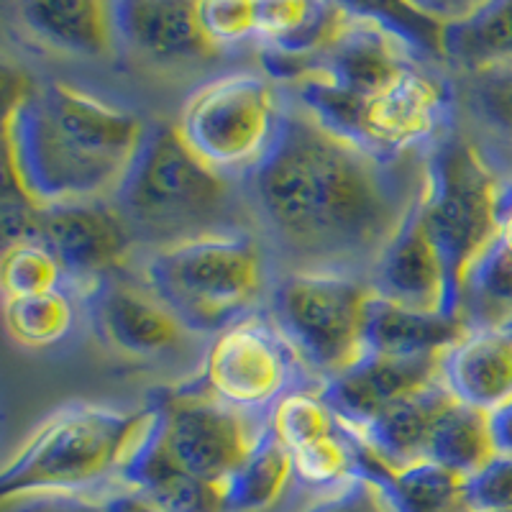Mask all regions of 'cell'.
Instances as JSON below:
<instances>
[{
    "instance_id": "7402d4cb",
    "label": "cell",
    "mask_w": 512,
    "mask_h": 512,
    "mask_svg": "<svg viewBox=\"0 0 512 512\" xmlns=\"http://www.w3.org/2000/svg\"><path fill=\"white\" fill-rule=\"evenodd\" d=\"M497 456L489 413L451 400L433 428L428 461L472 479Z\"/></svg>"
},
{
    "instance_id": "4316f807",
    "label": "cell",
    "mask_w": 512,
    "mask_h": 512,
    "mask_svg": "<svg viewBox=\"0 0 512 512\" xmlns=\"http://www.w3.org/2000/svg\"><path fill=\"white\" fill-rule=\"evenodd\" d=\"M200 26L213 47L221 49L256 39L259 3L251 0H205L200 3Z\"/></svg>"
},
{
    "instance_id": "1f68e13d",
    "label": "cell",
    "mask_w": 512,
    "mask_h": 512,
    "mask_svg": "<svg viewBox=\"0 0 512 512\" xmlns=\"http://www.w3.org/2000/svg\"><path fill=\"white\" fill-rule=\"evenodd\" d=\"M108 505H111V512H159L152 502H146L144 497L136 495V492L126 497H113V500H108Z\"/></svg>"
},
{
    "instance_id": "603a6c76",
    "label": "cell",
    "mask_w": 512,
    "mask_h": 512,
    "mask_svg": "<svg viewBox=\"0 0 512 512\" xmlns=\"http://www.w3.org/2000/svg\"><path fill=\"white\" fill-rule=\"evenodd\" d=\"M459 313L469 331L512 326V251L497 236L466 272Z\"/></svg>"
},
{
    "instance_id": "4fadbf2b",
    "label": "cell",
    "mask_w": 512,
    "mask_h": 512,
    "mask_svg": "<svg viewBox=\"0 0 512 512\" xmlns=\"http://www.w3.org/2000/svg\"><path fill=\"white\" fill-rule=\"evenodd\" d=\"M372 290L390 303L423 313H459V295L415 200L408 221L372 274Z\"/></svg>"
},
{
    "instance_id": "9a60e30c",
    "label": "cell",
    "mask_w": 512,
    "mask_h": 512,
    "mask_svg": "<svg viewBox=\"0 0 512 512\" xmlns=\"http://www.w3.org/2000/svg\"><path fill=\"white\" fill-rule=\"evenodd\" d=\"M113 21L118 47L149 62H203L218 54L200 26V3L123 0L113 3Z\"/></svg>"
},
{
    "instance_id": "44dd1931",
    "label": "cell",
    "mask_w": 512,
    "mask_h": 512,
    "mask_svg": "<svg viewBox=\"0 0 512 512\" xmlns=\"http://www.w3.org/2000/svg\"><path fill=\"white\" fill-rule=\"evenodd\" d=\"M364 477L382 484L397 512H474L466 497V482L436 461H415L395 469H364Z\"/></svg>"
},
{
    "instance_id": "5bb4252c",
    "label": "cell",
    "mask_w": 512,
    "mask_h": 512,
    "mask_svg": "<svg viewBox=\"0 0 512 512\" xmlns=\"http://www.w3.org/2000/svg\"><path fill=\"white\" fill-rule=\"evenodd\" d=\"M85 297L98 336L121 354L159 356L185 341L187 326L152 290L108 277Z\"/></svg>"
},
{
    "instance_id": "52a82bcc",
    "label": "cell",
    "mask_w": 512,
    "mask_h": 512,
    "mask_svg": "<svg viewBox=\"0 0 512 512\" xmlns=\"http://www.w3.org/2000/svg\"><path fill=\"white\" fill-rule=\"evenodd\" d=\"M372 295V285L341 272H292L272 297L277 331L313 372L333 379L367 356Z\"/></svg>"
},
{
    "instance_id": "ba28073f",
    "label": "cell",
    "mask_w": 512,
    "mask_h": 512,
    "mask_svg": "<svg viewBox=\"0 0 512 512\" xmlns=\"http://www.w3.org/2000/svg\"><path fill=\"white\" fill-rule=\"evenodd\" d=\"M282 111L285 105L267 77L233 72L187 98L177 131L210 169L223 177H249L272 149Z\"/></svg>"
},
{
    "instance_id": "30bf717a",
    "label": "cell",
    "mask_w": 512,
    "mask_h": 512,
    "mask_svg": "<svg viewBox=\"0 0 512 512\" xmlns=\"http://www.w3.org/2000/svg\"><path fill=\"white\" fill-rule=\"evenodd\" d=\"M292 359L295 351L280 331L274 333L262 320L241 318L213 338L203 367L205 387L228 408L267 415L290 395Z\"/></svg>"
},
{
    "instance_id": "f1b7e54d",
    "label": "cell",
    "mask_w": 512,
    "mask_h": 512,
    "mask_svg": "<svg viewBox=\"0 0 512 512\" xmlns=\"http://www.w3.org/2000/svg\"><path fill=\"white\" fill-rule=\"evenodd\" d=\"M308 512H397L382 484L356 474L341 487L331 489V495L315 502Z\"/></svg>"
},
{
    "instance_id": "4dcf8cb0",
    "label": "cell",
    "mask_w": 512,
    "mask_h": 512,
    "mask_svg": "<svg viewBox=\"0 0 512 512\" xmlns=\"http://www.w3.org/2000/svg\"><path fill=\"white\" fill-rule=\"evenodd\" d=\"M489 425H492L497 454L512 456V402L502 405L495 413H489Z\"/></svg>"
},
{
    "instance_id": "cb8c5ba5",
    "label": "cell",
    "mask_w": 512,
    "mask_h": 512,
    "mask_svg": "<svg viewBox=\"0 0 512 512\" xmlns=\"http://www.w3.org/2000/svg\"><path fill=\"white\" fill-rule=\"evenodd\" d=\"M8 333L13 341L29 349H47L70 336L75 328V305L67 290L47 295L24 297V300H3Z\"/></svg>"
},
{
    "instance_id": "d4e9b609",
    "label": "cell",
    "mask_w": 512,
    "mask_h": 512,
    "mask_svg": "<svg viewBox=\"0 0 512 512\" xmlns=\"http://www.w3.org/2000/svg\"><path fill=\"white\" fill-rule=\"evenodd\" d=\"M0 285H3V300H24V297L67 290V277L57 256L47 246L39 241H13L3 251Z\"/></svg>"
},
{
    "instance_id": "ac0fdd59",
    "label": "cell",
    "mask_w": 512,
    "mask_h": 512,
    "mask_svg": "<svg viewBox=\"0 0 512 512\" xmlns=\"http://www.w3.org/2000/svg\"><path fill=\"white\" fill-rule=\"evenodd\" d=\"M469 333L461 313H423L390 303L377 292L367 308V354L431 356L443 354Z\"/></svg>"
},
{
    "instance_id": "7c38bea8",
    "label": "cell",
    "mask_w": 512,
    "mask_h": 512,
    "mask_svg": "<svg viewBox=\"0 0 512 512\" xmlns=\"http://www.w3.org/2000/svg\"><path fill=\"white\" fill-rule=\"evenodd\" d=\"M441 356L367 354L344 374L326 379L320 397L344 428H361L397 402L441 382Z\"/></svg>"
},
{
    "instance_id": "d6a6232c",
    "label": "cell",
    "mask_w": 512,
    "mask_h": 512,
    "mask_svg": "<svg viewBox=\"0 0 512 512\" xmlns=\"http://www.w3.org/2000/svg\"><path fill=\"white\" fill-rule=\"evenodd\" d=\"M502 190H505L507 195H512V180H502Z\"/></svg>"
},
{
    "instance_id": "8fae6325",
    "label": "cell",
    "mask_w": 512,
    "mask_h": 512,
    "mask_svg": "<svg viewBox=\"0 0 512 512\" xmlns=\"http://www.w3.org/2000/svg\"><path fill=\"white\" fill-rule=\"evenodd\" d=\"M24 241H39L62 264L67 285L88 292L126 262L134 231L116 205L98 203L39 208Z\"/></svg>"
},
{
    "instance_id": "e0dca14e",
    "label": "cell",
    "mask_w": 512,
    "mask_h": 512,
    "mask_svg": "<svg viewBox=\"0 0 512 512\" xmlns=\"http://www.w3.org/2000/svg\"><path fill=\"white\" fill-rule=\"evenodd\" d=\"M18 21L31 36L80 57H108L116 52L118 36L113 3L100 0H31L16 6Z\"/></svg>"
},
{
    "instance_id": "83f0119b",
    "label": "cell",
    "mask_w": 512,
    "mask_h": 512,
    "mask_svg": "<svg viewBox=\"0 0 512 512\" xmlns=\"http://www.w3.org/2000/svg\"><path fill=\"white\" fill-rule=\"evenodd\" d=\"M466 497L474 512L512 510V456L497 454L466 482Z\"/></svg>"
},
{
    "instance_id": "6da1fadb",
    "label": "cell",
    "mask_w": 512,
    "mask_h": 512,
    "mask_svg": "<svg viewBox=\"0 0 512 512\" xmlns=\"http://www.w3.org/2000/svg\"><path fill=\"white\" fill-rule=\"evenodd\" d=\"M400 159H384L287 105L262 164L249 175L251 198L274 241L315 267H354L382 259L420 190Z\"/></svg>"
},
{
    "instance_id": "2e32d148",
    "label": "cell",
    "mask_w": 512,
    "mask_h": 512,
    "mask_svg": "<svg viewBox=\"0 0 512 512\" xmlns=\"http://www.w3.org/2000/svg\"><path fill=\"white\" fill-rule=\"evenodd\" d=\"M441 382L456 402L482 413L512 402V326L469 331L443 351Z\"/></svg>"
},
{
    "instance_id": "3957f363",
    "label": "cell",
    "mask_w": 512,
    "mask_h": 512,
    "mask_svg": "<svg viewBox=\"0 0 512 512\" xmlns=\"http://www.w3.org/2000/svg\"><path fill=\"white\" fill-rule=\"evenodd\" d=\"M152 418L154 408L70 405L57 410L6 461L0 472V495H82V489L123 472Z\"/></svg>"
},
{
    "instance_id": "7a4b0ae2",
    "label": "cell",
    "mask_w": 512,
    "mask_h": 512,
    "mask_svg": "<svg viewBox=\"0 0 512 512\" xmlns=\"http://www.w3.org/2000/svg\"><path fill=\"white\" fill-rule=\"evenodd\" d=\"M146 126L67 82L29 85L6 105L3 177L36 208L113 198Z\"/></svg>"
},
{
    "instance_id": "ffe728a7",
    "label": "cell",
    "mask_w": 512,
    "mask_h": 512,
    "mask_svg": "<svg viewBox=\"0 0 512 512\" xmlns=\"http://www.w3.org/2000/svg\"><path fill=\"white\" fill-rule=\"evenodd\" d=\"M295 477L292 456L277 433L269 431L259 438L244 464L221 487V512H267L285 497Z\"/></svg>"
},
{
    "instance_id": "277c9868",
    "label": "cell",
    "mask_w": 512,
    "mask_h": 512,
    "mask_svg": "<svg viewBox=\"0 0 512 512\" xmlns=\"http://www.w3.org/2000/svg\"><path fill=\"white\" fill-rule=\"evenodd\" d=\"M113 200L131 231L164 246L231 233L216 228L228 216L231 177L195 157L177 123L146 128L144 144Z\"/></svg>"
},
{
    "instance_id": "484cf974",
    "label": "cell",
    "mask_w": 512,
    "mask_h": 512,
    "mask_svg": "<svg viewBox=\"0 0 512 512\" xmlns=\"http://www.w3.org/2000/svg\"><path fill=\"white\" fill-rule=\"evenodd\" d=\"M469 108L495 134L512 139V62L469 75Z\"/></svg>"
},
{
    "instance_id": "8992f818",
    "label": "cell",
    "mask_w": 512,
    "mask_h": 512,
    "mask_svg": "<svg viewBox=\"0 0 512 512\" xmlns=\"http://www.w3.org/2000/svg\"><path fill=\"white\" fill-rule=\"evenodd\" d=\"M500 195L502 180L469 141H443L423 164L418 210L446 262L459 303L466 272L497 236Z\"/></svg>"
},
{
    "instance_id": "9c48e42d",
    "label": "cell",
    "mask_w": 512,
    "mask_h": 512,
    "mask_svg": "<svg viewBox=\"0 0 512 512\" xmlns=\"http://www.w3.org/2000/svg\"><path fill=\"white\" fill-rule=\"evenodd\" d=\"M272 418L228 408L210 392H177L154 402V433L182 472L221 492L269 431Z\"/></svg>"
},
{
    "instance_id": "f546056e",
    "label": "cell",
    "mask_w": 512,
    "mask_h": 512,
    "mask_svg": "<svg viewBox=\"0 0 512 512\" xmlns=\"http://www.w3.org/2000/svg\"><path fill=\"white\" fill-rule=\"evenodd\" d=\"M3 512H111L108 500L70 492H34V495L3 497Z\"/></svg>"
},
{
    "instance_id": "d6986e66",
    "label": "cell",
    "mask_w": 512,
    "mask_h": 512,
    "mask_svg": "<svg viewBox=\"0 0 512 512\" xmlns=\"http://www.w3.org/2000/svg\"><path fill=\"white\" fill-rule=\"evenodd\" d=\"M438 47L469 75L512 62V0L477 3L454 24L438 26Z\"/></svg>"
},
{
    "instance_id": "5b68a950",
    "label": "cell",
    "mask_w": 512,
    "mask_h": 512,
    "mask_svg": "<svg viewBox=\"0 0 512 512\" xmlns=\"http://www.w3.org/2000/svg\"><path fill=\"white\" fill-rule=\"evenodd\" d=\"M146 285L187 331L221 333L239 323L262 292V251L246 233L177 241L146 262Z\"/></svg>"
},
{
    "instance_id": "836d02e7",
    "label": "cell",
    "mask_w": 512,
    "mask_h": 512,
    "mask_svg": "<svg viewBox=\"0 0 512 512\" xmlns=\"http://www.w3.org/2000/svg\"><path fill=\"white\" fill-rule=\"evenodd\" d=\"M500 512H512V510H500Z\"/></svg>"
}]
</instances>
